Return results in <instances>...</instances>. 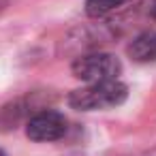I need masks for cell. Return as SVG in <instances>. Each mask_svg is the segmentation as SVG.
Wrapping results in <instances>:
<instances>
[{"mask_svg": "<svg viewBox=\"0 0 156 156\" xmlns=\"http://www.w3.org/2000/svg\"><path fill=\"white\" fill-rule=\"evenodd\" d=\"M71 71L77 79L86 83H96V81H109L118 79L122 73V64L113 54L105 51H94V54H83L73 60Z\"/></svg>", "mask_w": 156, "mask_h": 156, "instance_id": "2", "label": "cell"}, {"mask_svg": "<svg viewBox=\"0 0 156 156\" xmlns=\"http://www.w3.org/2000/svg\"><path fill=\"white\" fill-rule=\"evenodd\" d=\"M150 15H152V20H156V0L150 2Z\"/></svg>", "mask_w": 156, "mask_h": 156, "instance_id": "6", "label": "cell"}, {"mask_svg": "<svg viewBox=\"0 0 156 156\" xmlns=\"http://www.w3.org/2000/svg\"><path fill=\"white\" fill-rule=\"evenodd\" d=\"M66 118L60 111L54 109H45L34 113L28 124H26V135L37 141V143H49V141H58L66 135Z\"/></svg>", "mask_w": 156, "mask_h": 156, "instance_id": "3", "label": "cell"}, {"mask_svg": "<svg viewBox=\"0 0 156 156\" xmlns=\"http://www.w3.org/2000/svg\"><path fill=\"white\" fill-rule=\"evenodd\" d=\"M0 156H5V152H2V150H0Z\"/></svg>", "mask_w": 156, "mask_h": 156, "instance_id": "8", "label": "cell"}, {"mask_svg": "<svg viewBox=\"0 0 156 156\" xmlns=\"http://www.w3.org/2000/svg\"><path fill=\"white\" fill-rule=\"evenodd\" d=\"M130 0H86V15L88 17H105L113 11H118L120 7L128 5Z\"/></svg>", "mask_w": 156, "mask_h": 156, "instance_id": "5", "label": "cell"}, {"mask_svg": "<svg viewBox=\"0 0 156 156\" xmlns=\"http://www.w3.org/2000/svg\"><path fill=\"white\" fill-rule=\"evenodd\" d=\"M126 96H128V88L118 79H109L73 90L69 94V105L77 111H103L122 105Z\"/></svg>", "mask_w": 156, "mask_h": 156, "instance_id": "1", "label": "cell"}, {"mask_svg": "<svg viewBox=\"0 0 156 156\" xmlns=\"http://www.w3.org/2000/svg\"><path fill=\"white\" fill-rule=\"evenodd\" d=\"M7 5H9V0H0V13L7 9Z\"/></svg>", "mask_w": 156, "mask_h": 156, "instance_id": "7", "label": "cell"}, {"mask_svg": "<svg viewBox=\"0 0 156 156\" xmlns=\"http://www.w3.org/2000/svg\"><path fill=\"white\" fill-rule=\"evenodd\" d=\"M126 51L135 62H141V64L156 62V32H141L130 41Z\"/></svg>", "mask_w": 156, "mask_h": 156, "instance_id": "4", "label": "cell"}]
</instances>
